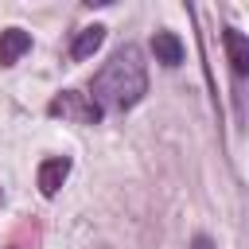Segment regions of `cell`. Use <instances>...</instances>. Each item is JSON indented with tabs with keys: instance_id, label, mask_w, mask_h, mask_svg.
Returning <instances> with one entry per match:
<instances>
[{
	"instance_id": "7a4b0ae2",
	"label": "cell",
	"mask_w": 249,
	"mask_h": 249,
	"mask_svg": "<svg viewBox=\"0 0 249 249\" xmlns=\"http://www.w3.org/2000/svg\"><path fill=\"white\" fill-rule=\"evenodd\" d=\"M47 117H62V121H74V124H97L101 121V109L89 101V93L82 89H62L47 101Z\"/></svg>"
},
{
	"instance_id": "5b68a950",
	"label": "cell",
	"mask_w": 249,
	"mask_h": 249,
	"mask_svg": "<svg viewBox=\"0 0 249 249\" xmlns=\"http://www.w3.org/2000/svg\"><path fill=\"white\" fill-rule=\"evenodd\" d=\"M152 54H156V62H163V66H183L187 47H183V39H179L175 31H156V35H152Z\"/></svg>"
},
{
	"instance_id": "277c9868",
	"label": "cell",
	"mask_w": 249,
	"mask_h": 249,
	"mask_svg": "<svg viewBox=\"0 0 249 249\" xmlns=\"http://www.w3.org/2000/svg\"><path fill=\"white\" fill-rule=\"evenodd\" d=\"M222 47H226V58H230V70L237 78L249 74V35H241L237 27H226L222 31Z\"/></svg>"
},
{
	"instance_id": "30bf717a",
	"label": "cell",
	"mask_w": 249,
	"mask_h": 249,
	"mask_svg": "<svg viewBox=\"0 0 249 249\" xmlns=\"http://www.w3.org/2000/svg\"><path fill=\"white\" fill-rule=\"evenodd\" d=\"M8 249H19V245H8Z\"/></svg>"
},
{
	"instance_id": "9c48e42d",
	"label": "cell",
	"mask_w": 249,
	"mask_h": 249,
	"mask_svg": "<svg viewBox=\"0 0 249 249\" xmlns=\"http://www.w3.org/2000/svg\"><path fill=\"white\" fill-rule=\"evenodd\" d=\"M0 202H4V191H0Z\"/></svg>"
},
{
	"instance_id": "6da1fadb",
	"label": "cell",
	"mask_w": 249,
	"mask_h": 249,
	"mask_svg": "<svg viewBox=\"0 0 249 249\" xmlns=\"http://www.w3.org/2000/svg\"><path fill=\"white\" fill-rule=\"evenodd\" d=\"M144 93H148V66H144V51L136 43H124L121 51H113V58L89 82V101L101 113H124Z\"/></svg>"
},
{
	"instance_id": "ba28073f",
	"label": "cell",
	"mask_w": 249,
	"mask_h": 249,
	"mask_svg": "<svg viewBox=\"0 0 249 249\" xmlns=\"http://www.w3.org/2000/svg\"><path fill=\"white\" fill-rule=\"evenodd\" d=\"M191 249H214V241H210L206 233H195V241H191Z\"/></svg>"
},
{
	"instance_id": "3957f363",
	"label": "cell",
	"mask_w": 249,
	"mask_h": 249,
	"mask_svg": "<svg viewBox=\"0 0 249 249\" xmlns=\"http://www.w3.org/2000/svg\"><path fill=\"white\" fill-rule=\"evenodd\" d=\"M66 175H70V160H66V156H51V160H43V163H39V175H35L43 198H54L58 187L66 183Z\"/></svg>"
},
{
	"instance_id": "8992f818",
	"label": "cell",
	"mask_w": 249,
	"mask_h": 249,
	"mask_svg": "<svg viewBox=\"0 0 249 249\" xmlns=\"http://www.w3.org/2000/svg\"><path fill=\"white\" fill-rule=\"evenodd\" d=\"M27 51H31V31H23V27H4L0 31V66L19 62Z\"/></svg>"
},
{
	"instance_id": "52a82bcc",
	"label": "cell",
	"mask_w": 249,
	"mask_h": 249,
	"mask_svg": "<svg viewBox=\"0 0 249 249\" xmlns=\"http://www.w3.org/2000/svg\"><path fill=\"white\" fill-rule=\"evenodd\" d=\"M101 43H105V27H101V23H89V27H82V31L74 35V43H70V58L82 62V58H89Z\"/></svg>"
}]
</instances>
